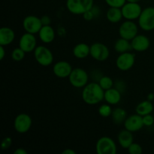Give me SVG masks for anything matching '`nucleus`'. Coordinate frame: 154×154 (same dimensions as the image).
<instances>
[{"label": "nucleus", "mask_w": 154, "mask_h": 154, "mask_svg": "<svg viewBox=\"0 0 154 154\" xmlns=\"http://www.w3.org/2000/svg\"><path fill=\"white\" fill-rule=\"evenodd\" d=\"M73 55L75 58L83 60L90 54V46L86 43L77 44L73 48Z\"/></svg>", "instance_id": "nucleus-21"}, {"label": "nucleus", "mask_w": 154, "mask_h": 154, "mask_svg": "<svg viewBox=\"0 0 154 154\" xmlns=\"http://www.w3.org/2000/svg\"><path fill=\"white\" fill-rule=\"evenodd\" d=\"M147 99L149 101H153L154 100V93H149L148 95H147Z\"/></svg>", "instance_id": "nucleus-41"}, {"label": "nucleus", "mask_w": 154, "mask_h": 154, "mask_svg": "<svg viewBox=\"0 0 154 154\" xmlns=\"http://www.w3.org/2000/svg\"><path fill=\"white\" fill-rule=\"evenodd\" d=\"M131 45L133 51L137 52H144L150 48V41L147 36L138 34L131 41Z\"/></svg>", "instance_id": "nucleus-16"}, {"label": "nucleus", "mask_w": 154, "mask_h": 154, "mask_svg": "<svg viewBox=\"0 0 154 154\" xmlns=\"http://www.w3.org/2000/svg\"><path fill=\"white\" fill-rule=\"evenodd\" d=\"M41 20H42V24L43 26H48V25H51V19L49 16L48 15H44L41 17Z\"/></svg>", "instance_id": "nucleus-37"}, {"label": "nucleus", "mask_w": 154, "mask_h": 154, "mask_svg": "<svg viewBox=\"0 0 154 154\" xmlns=\"http://www.w3.org/2000/svg\"><path fill=\"white\" fill-rule=\"evenodd\" d=\"M94 5V0H66V8L70 13L83 15L87 11L91 10Z\"/></svg>", "instance_id": "nucleus-2"}, {"label": "nucleus", "mask_w": 154, "mask_h": 154, "mask_svg": "<svg viewBox=\"0 0 154 154\" xmlns=\"http://www.w3.org/2000/svg\"><path fill=\"white\" fill-rule=\"evenodd\" d=\"M143 123L144 126L147 127H150L154 124V116L151 114H147V115L143 116Z\"/></svg>", "instance_id": "nucleus-31"}, {"label": "nucleus", "mask_w": 154, "mask_h": 154, "mask_svg": "<svg viewBox=\"0 0 154 154\" xmlns=\"http://www.w3.org/2000/svg\"><path fill=\"white\" fill-rule=\"evenodd\" d=\"M138 26L145 32L154 30V7L143 9L138 17Z\"/></svg>", "instance_id": "nucleus-5"}, {"label": "nucleus", "mask_w": 154, "mask_h": 154, "mask_svg": "<svg viewBox=\"0 0 154 154\" xmlns=\"http://www.w3.org/2000/svg\"><path fill=\"white\" fill-rule=\"evenodd\" d=\"M90 55L96 61L104 62L109 58L110 51L105 44L96 42L90 45Z\"/></svg>", "instance_id": "nucleus-10"}, {"label": "nucleus", "mask_w": 154, "mask_h": 154, "mask_svg": "<svg viewBox=\"0 0 154 154\" xmlns=\"http://www.w3.org/2000/svg\"><path fill=\"white\" fill-rule=\"evenodd\" d=\"M19 47L26 54L34 52L37 47V39L34 34L25 32L21 35L19 40Z\"/></svg>", "instance_id": "nucleus-13"}, {"label": "nucleus", "mask_w": 154, "mask_h": 154, "mask_svg": "<svg viewBox=\"0 0 154 154\" xmlns=\"http://www.w3.org/2000/svg\"><path fill=\"white\" fill-rule=\"evenodd\" d=\"M72 66L69 62L62 61L57 62L53 66V72L59 78H67L72 73Z\"/></svg>", "instance_id": "nucleus-15"}, {"label": "nucleus", "mask_w": 154, "mask_h": 154, "mask_svg": "<svg viewBox=\"0 0 154 154\" xmlns=\"http://www.w3.org/2000/svg\"><path fill=\"white\" fill-rule=\"evenodd\" d=\"M34 57L40 66L47 67L54 63V54L48 48L42 45L36 47L34 51Z\"/></svg>", "instance_id": "nucleus-4"}, {"label": "nucleus", "mask_w": 154, "mask_h": 154, "mask_svg": "<svg viewBox=\"0 0 154 154\" xmlns=\"http://www.w3.org/2000/svg\"><path fill=\"white\" fill-rule=\"evenodd\" d=\"M83 18H84L86 21H91L94 19L95 17L94 15H93L92 11L90 10L86 11L84 14H83Z\"/></svg>", "instance_id": "nucleus-35"}, {"label": "nucleus", "mask_w": 154, "mask_h": 154, "mask_svg": "<svg viewBox=\"0 0 154 154\" xmlns=\"http://www.w3.org/2000/svg\"><path fill=\"white\" fill-rule=\"evenodd\" d=\"M6 52L5 49V46L2 45H0V60H2L5 58V56Z\"/></svg>", "instance_id": "nucleus-39"}, {"label": "nucleus", "mask_w": 154, "mask_h": 154, "mask_svg": "<svg viewBox=\"0 0 154 154\" xmlns=\"http://www.w3.org/2000/svg\"><path fill=\"white\" fill-rule=\"evenodd\" d=\"M118 32L120 37L132 41L138 34V26L134 20H126V21L120 24Z\"/></svg>", "instance_id": "nucleus-7"}, {"label": "nucleus", "mask_w": 154, "mask_h": 154, "mask_svg": "<svg viewBox=\"0 0 154 154\" xmlns=\"http://www.w3.org/2000/svg\"><path fill=\"white\" fill-rule=\"evenodd\" d=\"M98 83L105 91L114 87V82L112 78L106 75H103Z\"/></svg>", "instance_id": "nucleus-26"}, {"label": "nucleus", "mask_w": 154, "mask_h": 154, "mask_svg": "<svg viewBox=\"0 0 154 154\" xmlns=\"http://www.w3.org/2000/svg\"><path fill=\"white\" fill-rule=\"evenodd\" d=\"M133 132L124 129H122L117 135V141L120 147L123 149H128L134 142Z\"/></svg>", "instance_id": "nucleus-18"}, {"label": "nucleus", "mask_w": 154, "mask_h": 154, "mask_svg": "<svg viewBox=\"0 0 154 154\" xmlns=\"http://www.w3.org/2000/svg\"><path fill=\"white\" fill-rule=\"evenodd\" d=\"M12 142H13V141H12V138L11 137H5L2 140V150H8V149H9L11 147Z\"/></svg>", "instance_id": "nucleus-33"}, {"label": "nucleus", "mask_w": 154, "mask_h": 154, "mask_svg": "<svg viewBox=\"0 0 154 154\" xmlns=\"http://www.w3.org/2000/svg\"><path fill=\"white\" fill-rule=\"evenodd\" d=\"M113 109L111 108V105L106 103V104H102L100 105L98 109V112L99 114L102 117H111V114H112Z\"/></svg>", "instance_id": "nucleus-27"}, {"label": "nucleus", "mask_w": 154, "mask_h": 154, "mask_svg": "<svg viewBox=\"0 0 154 154\" xmlns=\"http://www.w3.org/2000/svg\"><path fill=\"white\" fill-rule=\"evenodd\" d=\"M104 96L105 90L100 87L99 83L95 81L88 83L83 88L81 93L82 100L90 105H95L100 103L104 100Z\"/></svg>", "instance_id": "nucleus-1"}, {"label": "nucleus", "mask_w": 154, "mask_h": 154, "mask_svg": "<svg viewBox=\"0 0 154 154\" xmlns=\"http://www.w3.org/2000/svg\"><path fill=\"white\" fill-rule=\"evenodd\" d=\"M114 87H115L117 90H118L122 94L125 93V91L126 90V84L125 81H123V80H117V81H116V82H114Z\"/></svg>", "instance_id": "nucleus-32"}, {"label": "nucleus", "mask_w": 154, "mask_h": 154, "mask_svg": "<svg viewBox=\"0 0 154 154\" xmlns=\"http://www.w3.org/2000/svg\"><path fill=\"white\" fill-rule=\"evenodd\" d=\"M122 93L119 91L115 87L109 89L105 91V96H104V100L106 103L111 105H116L119 104L121 101Z\"/></svg>", "instance_id": "nucleus-20"}, {"label": "nucleus", "mask_w": 154, "mask_h": 154, "mask_svg": "<svg viewBox=\"0 0 154 154\" xmlns=\"http://www.w3.org/2000/svg\"><path fill=\"white\" fill-rule=\"evenodd\" d=\"M32 125V120L29 114L20 113L16 116L14 121V128L20 134H24L30 130Z\"/></svg>", "instance_id": "nucleus-8"}, {"label": "nucleus", "mask_w": 154, "mask_h": 154, "mask_svg": "<svg viewBox=\"0 0 154 154\" xmlns=\"http://www.w3.org/2000/svg\"><path fill=\"white\" fill-rule=\"evenodd\" d=\"M141 0H127V2H139Z\"/></svg>", "instance_id": "nucleus-42"}, {"label": "nucleus", "mask_w": 154, "mask_h": 154, "mask_svg": "<svg viewBox=\"0 0 154 154\" xmlns=\"http://www.w3.org/2000/svg\"><path fill=\"white\" fill-rule=\"evenodd\" d=\"M135 63V54L128 51L120 54L116 60V66L121 72H127L133 67Z\"/></svg>", "instance_id": "nucleus-11"}, {"label": "nucleus", "mask_w": 154, "mask_h": 154, "mask_svg": "<svg viewBox=\"0 0 154 154\" xmlns=\"http://www.w3.org/2000/svg\"><path fill=\"white\" fill-rule=\"evenodd\" d=\"M106 18L111 23H118L123 18L121 8L110 7L106 12Z\"/></svg>", "instance_id": "nucleus-22"}, {"label": "nucleus", "mask_w": 154, "mask_h": 154, "mask_svg": "<svg viewBox=\"0 0 154 154\" xmlns=\"http://www.w3.org/2000/svg\"><path fill=\"white\" fill-rule=\"evenodd\" d=\"M43 26L41 17L35 15H28L23 20V28L26 32L36 34Z\"/></svg>", "instance_id": "nucleus-12"}, {"label": "nucleus", "mask_w": 154, "mask_h": 154, "mask_svg": "<svg viewBox=\"0 0 154 154\" xmlns=\"http://www.w3.org/2000/svg\"><path fill=\"white\" fill-rule=\"evenodd\" d=\"M96 151L98 154H116L117 147L115 141L108 136H102L97 141Z\"/></svg>", "instance_id": "nucleus-6"}, {"label": "nucleus", "mask_w": 154, "mask_h": 154, "mask_svg": "<svg viewBox=\"0 0 154 154\" xmlns=\"http://www.w3.org/2000/svg\"><path fill=\"white\" fill-rule=\"evenodd\" d=\"M153 109L154 108L152 102L147 99V100L142 101L137 105L135 108V112L143 117V116L151 114L153 111Z\"/></svg>", "instance_id": "nucleus-23"}, {"label": "nucleus", "mask_w": 154, "mask_h": 154, "mask_svg": "<svg viewBox=\"0 0 154 154\" xmlns=\"http://www.w3.org/2000/svg\"><path fill=\"white\" fill-rule=\"evenodd\" d=\"M26 53L21 49L20 48H17L14 49L11 52V58L15 62H20L25 58V56Z\"/></svg>", "instance_id": "nucleus-28"}, {"label": "nucleus", "mask_w": 154, "mask_h": 154, "mask_svg": "<svg viewBox=\"0 0 154 154\" xmlns=\"http://www.w3.org/2000/svg\"><path fill=\"white\" fill-rule=\"evenodd\" d=\"M124 128L132 132H136L144 127L142 116L138 114L129 116L123 123Z\"/></svg>", "instance_id": "nucleus-14"}, {"label": "nucleus", "mask_w": 154, "mask_h": 154, "mask_svg": "<svg viewBox=\"0 0 154 154\" xmlns=\"http://www.w3.org/2000/svg\"><path fill=\"white\" fill-rule=\"evenodd\" d=\"M123 18L128 20H138L141 15L143 9L138 2H126V4L121 8Z\"/></svg>", "instance_id": "nucleus-9"}, {"label": "nucleus", "mask_w": 154, "mask_h": 154, "mask_svg": "<svg viewBox=\"0 0 154 154\" xmlns=\"http://www.w3.org/2000/svg\"><path fill=\"white\" fill-rule=\"evenodd\" d=\"M102 76H103V75L102 74V72H99L98 69H95L94 71L91 72V78L95 82H99V81Z\"/></svg>", "instance_id": "nucleus-34"}, {"label": "nucleus", "mask_w": 154, "mask_h": 154, "mask_svg": "<svg viewBox=\"0 0 154 154\" xmlns=\"http://www.w3.org/2000/svg\"><path fill=\"white\" fill-rule=\"evenodd\" d=\"M91 11H92V12H93V15H94L95 18L99 17L101 15V12H102L100 8H99V6H97V5H96V6L93 5V8H91Z\"/></svg>", "instance_id": "nucleus-36"}, {"label": "nucleus", "mask_w": 154, "mask_h": 154, "mask_svg": "<svg viewBox=\"0 0 154 154\" xmlns=\"http://www.w3.org/2000/svg\"><path fill=\"white\" fill-rule=\"evenodd\" d=\"M153 116H154V114H153Z\"/></svg>", "instance_id": "nucleus-44"}, {"label": "nucleus", "mask_w": 154, "mask_h": 154, "mask_svg": "<svg viewBox=\"0 0 154 154\" xmlns=\"http://www.w3.org/2000/svg\"><path fill=\"white\" fill-rule=\"evenodd\" d=\"M111 117L114 124L120 125L124 123L128 116L126 110L122 108H116L113 109Z\"/></svg>", "instance_id": "nucleus-24"}, {"label": "nucleus", "mask_w": 154, "mask_h": 154, "mask_svg": "<svg viewBox=\"0 0 154 154\" xmlns=\"http://www.w3.org/2000/svg\"><path fill=\"white\" fill-rule=\"evenodd\" d=\"M28 152L26 151V150H25L23 147H19V148H17L16 150L14 152V154H27Z\"/></svg>", "instance_id": "nucleus-38"}, {"label": "nucleus", "mask_w": 154, "mask_h": 154, "mask_svg": "<svg viewBox=\"0 0 154 154\" xmlns=\"http://www.w3.org/2000/svg\"><path fill=\"white\" fill-rule=\"evenodd\" d=\"M38 34L39 39L44 44L52 43L56 37L55 30L51 25L43 26Z\"/></svg>", "instance_id": "nucleus-17"}, {"label": "nucleus", "mask_w": 154, "mask_h": 154, "mask_svg": "<svg viewBox=\"0 0 154 154\" xmlns=\"http://www.w3.org/2000/svg\"><path fill=\"white\" fill-rule=\"evenodd\" d=\"M15 39V32L10 27H2L0 29V45L8 46Z\"/></svg>", "instance_id": "nucleus-19"}, {"label": "nucleus", "mask_w": 154, "mask_h": 154, "mask_svg": "<svg viewBox=\"0 0 154 154\" xmlns=\"http://www.w3.org/2000/svg\"><path fill=\"white\" fill-rule=\"evenodd\" d=\"M114 48L116 52L118 54H123V53L130 51L131 50H132L131 41L126 40L120 37L114 43Z\"/></svg>", "instance_id": "nucleus-25"}, {"label": "nucleus", "mask_w": 154, "mask_h": 154, "mask_svg": "<svg viewBox=\"0 0 154 154\" xmlns=\"http://www.w3.org/2000/svg\"><path fill=\"white\" fill-rule=\"evenodd\" d=\"M153 153H154V149H153Z\"/></svg>", "instance_id": "nucleus-43"}, {"label": "nucleus", "mask_w": 154, "mask_h": 154, "mask_svg": "<svg viewBox=\"0 0 154 154\" xmlns=\"http://www.w3.org/2000/svg\"><path fill=\"white\" fill-rule=\"evenodd\" d=\"M76 152L71 148H67L63 151V154H75Z\"/></svg>", "instance_id": "nucleus-40"}, {"label": "nucleus", "mask_w": 154, "mask_h": 154, "mask_svg": "<svg viewBox=\"0 0 154 154\" xmlns=\"http://www.w3.org/2000/svg\"><path fill=\"white\" fill-rule=\"evenodd\" d=\"M128 152L130 154H141L143 152L142 147L138 143H132L129 148L127 149Z\"/></svg>", "instance_id": "nucleus-30"}, {"label": "nucleus", "mask_w": 154, "mask_h": 154, "mask_svg": "<svg viewBox=\"0 0 154 154\" xmlns=\"http://www.w3.org/2000/svg\"><path fill=\"white\" fill-rule=\"evenodd\" d=\"M105 2L109 7L121 8L126 4L127 0H105Z\"/></svg>", "instance_id": "nucleus-29"}, {"label": "nucleus", "mask_w": 154, "mask_h": 154, "mask_svg": "<svg viewBox=\"0 0 154 154\" xmlns=\"http://www.w3.org/2000/svg\"><path fill=\"white\" fill-rule=\"evenodd\" d=\"M68 78L71 85L75 88H84L89 83L90 76L82 68H75Z\"/></svg>", "instance_id": "nucleus-3"}]
</instances>
